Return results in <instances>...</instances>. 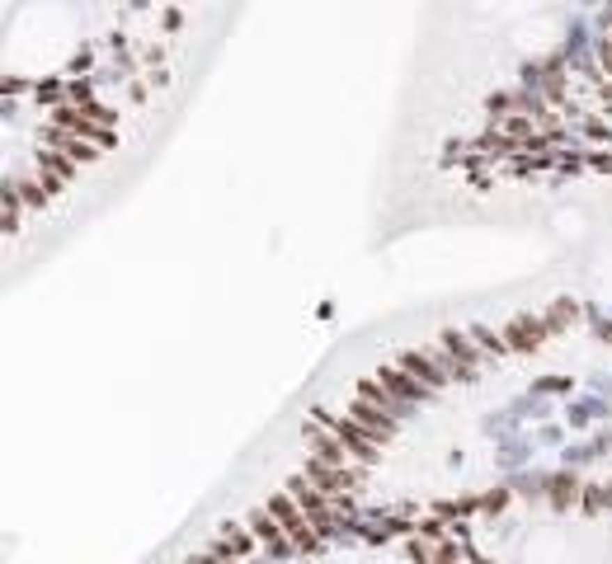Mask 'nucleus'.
<instances>
[{
  "label": "nucleus",
  "instance_id": "f257e3e1",
  "mask_svg": "<svg viewBox=\"0 0 612 564\" xmlns=\"http://www.w3.org/2000/svg\"><path fill=\"white\" fill-rule=\"evenodd\" d=\"M612 325L547 301L400 353L311 424L301 466L250 526L429 517L547 475L608 405Z\"/></svg>",
  "mask_w": 612,
  "mask_h": 564
},
{
  "label": "nucleus",
  "instance_id": "f03ea898",
  "mask_svg": "<svg viewBox=\"0 0 612 564\" xmlns=\"http://www.w3.org/2000/svg\"><path fill=\"white\" fill-rule=\"evenodd\" d=\"M453 151L476 179H608L612 10L504 80Z\"/></svg>",
  "mask_w": 612,
  "mask_h": 564
},
{
  "label": "nucleus",
  "instance_id": "7ed1b4c3",
  "mask_svg": "<svg viewBox=\"0 0 612 564\" xmlns=\"http://www.w3.org/2000/svg\"><path fill=\"white\" fill-rule=\"evenodd\" d=\"M424 522L448 564H612V480L547 470Z\"/></svg>",
  "mask_w": 612,
  "mask_h": 564
},
{
  "label": "nucleus",
  "instance_id": "20e7f679",
  "mask_svg": "<svg viewBox=\"0 0 612 564\" xmlns=\"http://www.w3.org/2000/svg\"><path fill=\"white\" fill-rule=\"evenodd\" d=\"M198 564H448L424 517H335L288 531L240 522Z\"/></svg>",
  "mask_w": 612,
  "mask_h": 564
},
{
  "label": "nucleus",
  "instance_id": "39448f33",
  "mask_svg": "<svg viewBox=\"0 0 612 564\" xmlns=\"http://www.w3.org/2000/svg\"><path fill=\"white\" fill-rule=\"evenodd\" d=\"M608 273H612V202H608ZM608 325H612V311H608Z\"/></svg>",
  "mask_w": 612,
  "mask_h": 564
}]
</instances>
